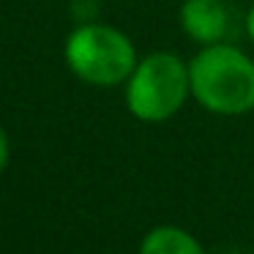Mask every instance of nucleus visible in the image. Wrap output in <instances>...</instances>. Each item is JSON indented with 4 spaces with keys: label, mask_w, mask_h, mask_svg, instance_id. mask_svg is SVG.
Returning a JSON list of instances; mask_svg holds the SVG:
<instances>
[{
    "label": "nucleus",
    "mask_w": 254,
    "mask_h": 254,
    "mask_svg": "<svg viewBox=\"0 0 254 254\" xmlns=\"http://www.w3.org/2000/svg\"><path fill=\"white\" fill-rule=\"evenodd\" d=\"M191 99L189 63L175 52H150L126 79V107L142 123H164Z\"/></svg>",
    "instance_id": "2"
},
{
    "label": "nucleus",
    "mask_w": 254,
    "mask_h": 254,
    "mask_svg": "<svg viewBox=\"0 0 254 254\" xmlns=\"http://www.w3.org/2000/svg\"><path fill=\"white\" fill-rule=\"evenodd\" d=\"M178 19H181L183 33L199 47L224 41L227 28H230V11L224 0H183Z\"/></svg>",
    "instance_id": "4"
},
{
    "label": "nucleus",
    "mask_w": 254,
    "mask_h": 254,
    "mask_svg": "<svg viewBox=\"0 0 254 254\" xmlns=\"http://www.w3.org/2000/svg\"><path fill=\"white\" fill-rule=\"evenodd\" d=\"M6 161H8V142H6L3 128H0V172L6 170Z\"/></svg>",
    "instance_id": "6"
},
{
    "label": "nucleus",
    "mask_w": 254,
    "mask_h": 254,
    "mask_svg": "<svg viewBox=\"0 0 254 254\" xmlns=\"http://www.w3.org/2000/svg\"><path fill=\"white\" fill-rule=\"evenodd\" d=\"M191 99L210 115H246L254 110V61L232 44H208L189 61Z\"/></svg>",
    "instance_id": "1"
},
{
    "label": "nucleus",
    "mask_w": 254,
    "mask_h": 254,
    "mask_svg": "<svg viewBox=\"0 0 254 254\" xmlns=\"http://www.w3.org/2000/svg\"><path fill=\"white\" fill-rule=\"evenodd\" d=\"M246 33H249V39H252V44H254V3H252V8H249V14H246Z\"/></svg>",
    "instance_id": "7"
},
{
    "label": "nucleus",
    "mask_w": 254,
    "mask_h": 254,
    "mask_svg": "<svg viewBox=\"0 0 254 254\" xmlns=\"http://www.w3.org/2000/svg\"><path fill=\"white\" fill-rule=\"evenodd\" d=\"M137 254H205L202 243L178 224H159L142 238Z\"/></svg>",
    "instance_id": "5"
},
{
    "label": "nucleus",
    "mask_w": 254,
    "mask_h": 254,
    "mask_svg": "<svg viewBox=\"0 0 254 254\" xmlns=\"http://www.w3.org/2000/svg\"><path fill=\"white\" fill-rule=\"evenodd\" d=\"M66 63L85 82L112 88L131 77L137 66V50L118 28L85 22L66 39Z\"/></svg>",
    "instance_id": "3"
}]
</instances>
